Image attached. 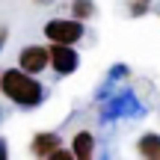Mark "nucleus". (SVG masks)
<instances>
[{
    "label": "nucleus",
    "mask_w": 160,
    "mask_h": 160,
    "mask_svg": "<svg viewBox=\"0 0 160 160\" xmlns=\"http://www.w3.org/2000/svg\"><path fill=\"white\" fill-rule=\"evenodd\" d=\"M0 92H3V98H9L18 107H39L45 101V86L36 80V74L24 71L21 65L6 68L0 74Z\"/></svg>",
    "instance_id": "nucleus-1"
},
{
    "label": "nucleus",
    "mask_w": 160,
    "mask_h": 160,
    "mask_svg": "<svg viewBox=\"0 0 160 160\" xmlns=\"http://www.w3.org/2000/svg\"><path fill=\"white\" fill-rule=\"evenodd\" d=\"M48 42H62V45H77L83 39V21L80 18H53L45 24Z\"/></svg>",
    "instance_id": "nucleus-2"
},
{
    "label": "nucleus",
    "mask_w": 160,
    "mask_h": 160,
    "mask_svg": "<svg viewBox=\"0 0 160 160\" xmlns=\"http://www.w3.org/2000/svg\"><path fill=\"white\" fill-rule=\"evenodd\" d=\"M80 65V57L74 51V45H62V42H51V68L57 71L59 77L74 74Z\"/></svg>",
    "instance_id": "nucleus-3"
},
{
    "label": "nucleus",
    "mask_w": 160,
    "mask_h": 160,
    "mask_svg": "<svg viewBox=\"0 0 160 160\" xmlns=\"http://www.w3.org/2000/svg\"><path fill=\"white\" fill-rule=\"evenodd\" d=\"M18 65L30 74H42V71L51 65V48H42V45H30L18 53Z\"/></svg>",
    "instance_id": "nucleus-4"
},
{
    "label": "nucleus",
    "mask_w": 160,
    "mask_h": 160,
    "mask_svg": "<svg viewBox=\"0 0 160 160\" xmlns=\"http://www.w3.org/2000/svg\"><path fill=\"white\" fill-rule=\"evenodd\" d=\"M71 151H74L77 160H92V154H95V137L89 131H77L74 139H71Z\"/></svg>",
    "instance_id": "nucleus-5"
},
{
    "label": "nucleus",
    "mask_w": 160,
    "mask_h": 160,
    "mask_svg": "<svg viewBox=\"0 0 160 160\" xmlns=\"http://www.w3.org/2000/svg\"><path fill=\"white\" fill-rule=\"evenodd\" d=\"M57 148H59V137L57 133H36L33 142H30V151H33L36 157H51Z\"/></svg>",
    "instance_id": "nucleus-6"
},
{
    "label": "nucleus",
    "mask_w": 160,
    "mask_h": 160,
    "mask_svg": "<svg viewBox=\"0 0 160 160\" xmlns=\"http://www.w3.org/2000/svg\"><path fill=\"white\" fill-rule=\"evenodd\" d=\"M137 151L145 160H160V137L157 133H142L137 142Z\"/></svg>",
    "instance_id": "nucleus-7"
},
{
    "label": "nucleus",
    "mask_w": 160,
    "mask_h": 160,
    "mask_svg": "<svg viewBox=\"0 0 160 160\" xmlns=\"http://www.w3.org/2000/svg\"><path fill=\"white\" fill-rule=\"evenodd\" d=\"M71 15L80 18V21H89V18H95V3L92 0H74L71 3Z\"/></svg>",
    "instance_id": "nucleus-8"
},
{
    "label": "nucleus",
    "mask_w": 160,
    "mask_h": 160,
    "mask_svg": "<svg viewBox=\"0 0 160 160\" xmlns=\"http://www.w3.org/2000/svg\"><path fill=\"white\" fill-rule=\"evenodd\" d=\"M68 157H74V151L62 148V145H59V148H57V151H53V154H51V160H68Z\"/></svg>",
    "instance_id": "nucleus-9"
},
{
    "label": "nucleus",
    "mask_w": 160,
    "mask_h": 160,
    "mask_svg": "<svg viewBox=\"0 0 160 160\" xmlns=\"http://www.w3.org/2000/svg\"><path fill=\"white\" fill-rule=\"evenodd\" d=\"M145 9H148V0H133V6H131V12H133V15H142Z\"/></svg>",
    "instance_id": "nucleus-10"
},
{
    "label": "nucleus",
    "mask_w": 160,
    "mask_h": 160,
    "mask_svg": "<svg viewBox=\"0 0 160 160\" xmlns=\"http://www.w3.org/2000/svg\"><path fill=\"white\" fill-rule=\"evenodd\" d=\"M3 42H6V30L0 27V48H3Z\"/></svg>",
    "instance_id": "nucleus-11"
},
{
    "label": "nucleus",
    "mask_w": 160,
    "mask_h": 160,
    "mask_svg": "<svg viewBox=\"0 0 160 160\" xmlns=\"http://www.w3.org/2000/svg\"><path fill=\"white\" fill-rule=\"evenodd\" d=\"M6 157V145H3V139H0V160Z\"/></svg>",
    "instance_id": "nucleus-12"
},
{
    "label": "nucleus",
    "mask_w": 160,
    "mask_h": 160,
    "mask_svg": "<svg viewBox=\"0 0 160 160\" xmlns=\"http://www.w3.org/2000/svg\"><path fill=\"white\" fill-rule=\"evenodd\" d=\"M39 3H45V0H39Z\"/></svg>",
    "instance_id": "nucleus-13"
}]
</instances>
